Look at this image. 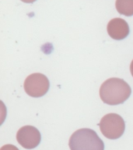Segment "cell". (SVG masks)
Segmentation results:
<instances>
[{"instance_id": "cell-1", "label": "cell", "mask_w": 133, "mask_h": 150, "mask_svg": "<svg viewBox=\"0 0 133 150\" xmlns=\"http://www.w3.org/2000/svg\"><path fill=\"white\" fill-rule=\"evenodd\" d=\"M132 90L125 80L118 78L107 79L100 88L102 101L108 105H118L129 98Z\"/></svg>"}, {"instance_id": "cell-2", "label": "cell", "mask_w": 133, "mask_h": 150, "mask_svg": "<svg viewBox=\"0 0 133 150\" xmlns=\"http://www.w3.org/2000/svg\"><path fill=\"white\" fill-rule=\"evenodd\" d=\"M70 150H104V143L96 132L81 128L71 135L69 142Z\"/></svg>"}, {"instance_id": "cell-3", "label": "cell", "mask_w": 133, "mask_h": 150, "mask_svg": "<svg viewBox=\"0 0 133 150\" xmlns=\"http://www.w3.org/2000/svg\"><path fill=\"white\" fill-rule=\"evenodd\" d=\"M101 133L109 139H117L124 134L125 123L124 119L117 114H106L100 121Z\"/></svg>"}, {"instance_id": "cell-4", "label": "cell", "mask_w": 133, "mask_h": 150, "mask_svg": "<svg viewBox=\"0 0 133 150\" xmlns=\"http://www.w3.org/2000/svg\"><path fill=\"white\" fill-rule=\"evenodd\" d=\"M48 79L41 73H34L28 76L24 82V90L32 97H41L49 90Z\"/></svg>"}, {"instance_id": "cell-5", "label": "cell", "mask_w": 133, "mask_h": 150, "mask_svg": "<svg viewBox=\"0 0 133 150\" xmlns=\"http://www.w3.org/2000/svg\"><path fill=\"white\" fill-rule=\"evenodd\" d=\"M16 139L22 147L32 149L37 147L41 142V135L38 129L31 125H26L19 129Z\"/></svg>"}, {"instance_id": "cell-6", "label": "cell", "mask_w": 133, "mask_h": 150, "mask_svg": "<svg viewBox=\"0 0 133 150\" xmlns=\"http://www.w3.org/2000/svg\"><path fill=\"white\" fill-rule=\"evenodd\" d=\"M108 33L112 39L121 40L129 34V26L128 23L122 18H115L110 20L108 24Z\"/></svg>"}, {"instance_id": "cell-7", "label": "cell", "mask_w": 133, "mask_h": 150, "mask_svg": "<svg viewBox=\"0 0 133 150\" xmlns=\"http://www.w3.org/2000/svg\"><path fill=\"white\" fill-rule=\"evenodd\" d=\"M115 7L117 11L122 15L133 16V0H116Z\"/></svg>"}, {"instance_id": "cell-8", "label": "cell", "mask_w": 133, "mask_h": 150, "mask_svg": "<svg viewBox=\"0 0 133 150\" xmlns=\"http://www.w3.org/2000/svg\"><path fill=\"white\" fill-rule=\"evenodd\" d=\"M0 150H19V149L13 145L8 144V145H5V146H2V148L0 149Z\"/></svg>"}, {"instance_id": "cell-9", "label": "cell", "mask_w": 133, "mask_h": 150, "mask_svg": "<svg viewBox=\"0 0 133 150\" xmlns=\"http://www.w3.org/2000/svg\"><path fill=\"white\" fill-rule=\"evenodd\" d=\"M22 2H26V3H33L36 0H21Z\"/></svg>"}, {"instance_id": "cell-10", "label": "cell", "mask_w": 133, "mask_h": 150, "mask_svg": "<svg viewBox=\"0 0 133 150\" xmlns=\"http://www.w3.org/2000/svg\"><path fill=\"white\" fill-rule=\"evenodd\" d=\"M130 71H131V74L133 76V60L132 62L131 65H130Z\"/></svg>"}]
</instances>
